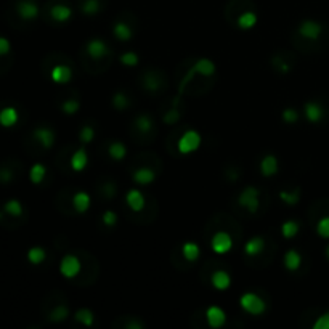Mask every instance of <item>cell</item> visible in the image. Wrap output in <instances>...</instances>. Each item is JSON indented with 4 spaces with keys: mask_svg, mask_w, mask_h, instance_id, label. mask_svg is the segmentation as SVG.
Masks as SVG:
<instances>
[{
    "mask_svg": "<svg viewBox=\"0 0 329 329\" xmlns=\"http://www.w3.org/2000/svg\"><path fill=\"white\" fill-rule=\"evenodd\" d=\"M238 203H239L241 207H244L249 214H257L259 207H260V191H259V188H256V186H246V188L239 193Z\"/></svg>",
    "mask_w": 329,
    "mask_h": 329,
    "instance_id": "cell-1",
    "label": "cell"
},
{
    "mask_svg": "<svg viewBox=\"0 0 329 329\" xmlns=\"http://www.w3.org/2000/svg\"><path fill=\"white\" fill-rule=\"evenodd\" d=\"M239 305L243 307V309L250 313V315H262L263 312L267 310V303L265 300H263L259 294L256 292H246L241 295V299H239Z\"/></svg>",
    "mask_w": 329,
    "mask_h": 329,
    "instance_id": "cell-2",
    "label": "cell"
},
{
    "mask_svg": "<svg viewBox=\"0 0 329 329\" xmlns=\"http://www.w3.org/2000/svg\"><path fill=\"white\" fill-rule=\"evenodd\" d=\"M201 143H203V138L199 135V132L186 130L185 134L180 137L177 148H179L180 155H191V153H194L197 148L201 146Z\"/></svg>",
    "mask_w": 329,
    "mask_h": 329,
    "instance_id": "cell-3",
    "label": "cell"
},
{
    "mask_svg": "<svg viewBox=\"0 0 329 329\" xmlns=\"http://www.w3.org/2000/svg\"><path fill=\"white\" fill-rule=\"evenodd\" d=\"M82 270V263H81V259L74 254H68L61 259V263H60V271L61 275L66 278V280H72L75 278L81 273Z\"/></svg>",
    "mask_w": 329,
    "mask_h": 329,
    "instance_id": "cell-4",
    "label": "cell"
},
{
    "mask_svg": "<svg viewBox=\"0 0 329 329\" xmlns=\"http://www.w3.org/2000/svg\"><path fill=\"white\" fill-rule=\"evenodd\" d=\"M297 32L300 34V37L307 39V40H318L323 34V26L318 23V21L313 19H303L302 23L297 28Z\"/></svg>",
    "mask_w": 329,
    "mask_h": 329,
    "instance_id": "cell-5",
    "label": "cell"
},
{
    "mask_svg": "<svg viewBox=\"0 0 329 329\" xmlns=\"http://www.w3.org/2000/svg\"><path fill=\"white\" fill-rule=\"evenodd\" d=\"M211 247L215 254L223 256L233 249V238L230 236L226 232H217L211 239Z\"/></svg>",
    "mask_w": 329,
    "mask_h": 329,
    "instance_id": "cell-6",
    "label": "cell"
},
{
    "mask_svg": "<svg viewBox=\"0 0 329 329\" xmlns=\"http://www.w3.org/2000/svg\"><path fill=\"white\" fill-rule=\"evenodd\" d=\"M109 52H111V50H109L108 43L103 39L95 37V39L87 42V53H89V57L92 60H95V61L103 60L105 57H108Z\"/></svg>",
    "mask_w": 329,
    "mask_h": 329,
    "instance_id": "cell-7",
    "label": "cell"
},
{
    "mask_svg": "<svg viewBox=\"0 0 329 329\" xmlns=\"http://www.w3.org/2000/svg\"><path fill=\"white\" fill-rule=\"evenodd\" d=\"M36 141H39V145L43 149H50L55 145V140H57V135H55V130L47 127V125H42L34 129V134H32Z\"/></svg>",
    "mask_w": 329,
    "mask_h": 329,
    "instance_id": "cell-8",
    "label": "cell"
},
{
    "mask_svg": "<svg viewBox=\"0 0 329 329\" xmlns=\"http://www.w3.org/2000/svg\"><path fill=\"white\" fill-rule=\"evenodd\" d=\"M206 320H207V324H209L211 327L218 329V327H222L226 323V313L220 309V307L211 305L209 309L206 310Z\"/></svg>",
    "mask_w": 329,
    "mask_h": 329,
    "instance_id": "cell-9",
    "label": "cell"
},
{
    "mask_svg": "<svg viewBox=\"0 0 329 329\" xmlns=\"http://www.w3.org/2000/svg\"><path fill=\"white\" fill-rule=\"evenodd\" d=\"M125 203L134 212H141L145 209L146 199H145V194L141 193L138 188H132L125 194Z\"/></svg>",
    "mask_w": 329,
    "mask_h": 329,
    "instance_id": "cell-10",
    "label": "cell"
},
{
    "mask_svg": "<svg viewBox=\"0 0 329 329\" xmlns=\"http://www.w3.org/2000/svg\"><path fill=\"white\" fill-rule=\"evenodd\" d=\"M280 170V162L275 155H265L260 161V173L263 177H275Z\"/></svg>",
    "mask_w": 329,
    "mask_h": 329,
    "instance_id": "cell-11",
    "label": "cell"
},
{
    "mask_svg": "<svg viewBox=\"0 0 329 329\" xmlns=\"http://www.w3.org/2000/svg\"><path fill=\"white\" fill-rule=\"evenodd\" d=\"M303 113H305V117L309 119V122L318 124V122H321L324 117V108L318 102H309L303 106Z\"/></svg>",
    "mask_w": 329,
    "mask_h": 329,
    "instance_id": "cell-12",
    "label": "cell"
},
{
    "mask_svg": "<svg viewBox=\"0 0 329 329\" xmlns=\"http://www.w3.org/2000/svg\"><path fill=\"white\" fill-rule=\"evenodd\" d=\"M52 81L57 84H68L72 79V69L66 64H57L53 66V69L50 71Z\"/></svg>",
    "mask_w": 329,
    "mask_h": 329,
    "instance_id": "cell-13",
    "label": "cell"
},
{
    "mask_svg": "<svg viewBox=\"0 0 329 329\" xmlns=\"http://www.w3.org/2000/svg\"><path fill=\"white\" fill-rule=\"evenodd\" d=\"M50 16L57 21V23H68L72 18V8L69 5L58 4L50 8Z\"/></svg>",
    "mask_w": 329,
    "mask_h": 329,
    "instance_id": "cell-14",
    "label": "cell"
},
{
    "mask_svg": "<svg viewBox=\"0 0 329 329\" xmlns=\"http://www.w3.org/2000/svg\"><path fill=\"white\" fill-rule=\"evenodd\" d=\"M193 71H194V74L204 75V78H212V75L215 74V71H217V66L209 58H201V60H197L194 63Z\"/></svg>",
    "mask_w": 329,
    "mask_h": 329,
    "instance_id": "cell-15",
    "label": "cell"
},
{
    "mask_svg": "<svg viewBox=\"0 0 329 329\" xmlns=\"http://www.w3.org/2000/svg\"><path fill=\"white\" fill-rule=\"evenodd\" d=\"M211 283L217 291H226L230 288V284H232V278H230L228 271L215 270L211 276Z\"/></svg>",
    "mask_w": 329,
    "mask_h": 329,
    "instance_id": "cell-16",
    "label": "cell"
},
{
    "mask_svg": "<svg viewBox=\"0 0 329 329\" xmlns=\"http://www.w3.org/2000/svg\"><path fill=\"white\" fill-rule=\"evenodd\" d=\"M164 84H166V81H164L162 74H159V72H148L143 79V87L148 92H153V93L161 90Z\"/></svg>",
    "mask_w": 329,
    "mask_h": 329,
    "instance_id": "cell-17",
    "label": "cell"
},
{
    "mask_svg": "<svg viewBox=\"0 0 329 329\" xmlns=\"http://www.w3.org/2000/svg\"><path fill=\"white\" fill-rule=\"evenodd\" d=\"M90 204H92V199H90V194L85 193V191H78L74 196H72V207L79 214H85L87 211L90 209Z\"/></svg>",
    "mask_w": 329,
    "mask_h": 329,
    "instance_id": "cell-18",
    "label": "cell"
},
{
    "mask_svg": "<svg viewBox=\"0 0 329 329\" xmlns=\"http://www.w3.org/2000/svg\"><path fill=\"white\" fill-rule=\"evenodd\" d=\"M263 249H265V239L262 236H254L244 244V254L249 257H256V256L262 254Z\"/></svg>",
    "mask_w": 329,
    "mask_h": 329,
    "instance_id": "cell-19",
    "label": "cell"
},
{
    "mask_svg": "<svg viewBox=\"0 0 329 329\" xmlns=\"http://www.w3.org/2000/svg\"><path fill=\"white\" fill-rule=\"evenodd\" d=\"M132 179H134L137 185H149L156 180V172L149 167H140L134 172Z\"/></svg>",
    "mask_w": 329,
    "mask_h": 329,
    "instance_id": "cell-20",
    "label": "cell"
},
{
    "mask_svg": "<svg viewBox=\"0 0 329 329\" xmlns=\"http://www.w3.org/2000/svg\"><path fill=\"white\" fill-rule=\"evenodd\" d=\"M87 164H89V156H87V151L84 148H79L78 151H74V155L71 156V167L75 172H82Z\"/></svg>",
    "mask_w": 329,
    "mask_h": 329,
    "instance_id": "cell-21",
    "label": "cell"
},
{
    "mask_svg": "<svg viewBox=\"0 0 329 329\" xmlns=\"http://www.w3.org/2000/svg\"><path fill=\"white\" fill-rule=\"evenodd\" d=\"M302 265V256L295 249L288 250L284 254V267L289 271H297Z\"/></svg>",
    "mask_w": 329,
    "mask_h": 329,
    "instance_id": "cell-22",
    "label": "cell"
},
{
    "mask_svg": "<svg viewBox=\"0 0 329 329\" xmlns=\"http://www.w3.org/2000/svg\"><path fill=\"white\" fill-rule=\"evenodd\" d=\"M113 34L117 40L127 42L134 37V31H132V28L127 23H124V21H117V23L113 26Z\"/></svg>",
    "mask_w": 329,
    "mask_h": 329,
    "instance_id": "cell-23",
    "label": "cell"
},
{
    "mask_svg": "<svg viewBox=\"0 0 329 329\" xmlns=\"http://www.w3.org/2000/svg\"><path fill=\"white\" fill-rule=\"evenodd\" d=\"M134 124L140 134H149V132L155 129V120H153V117L146 113L138 114L134 120Z\"/></svg>",
    "mask_w": 329,
    "mask_h": 329,
    "instance_id": "cell-24",
    "label": "cell"
},
{
    "mask_svg": "<svg viewBox=\"0 0 329 329\" xmlns=\"http://www.w3.org/2000/svg\"><path fill=\"white\" fill-rule=\"evenodd\" d=\"M16 10L23 19H34L39 15V7L32 2H19L16 5Z\"/></svg>",
    "mask_w": 329,
    "mask_h": 329,
    "instance_id": "cell-25",
    "label": "cell"
},
{
    "mask_svg": "<svg viewBox=\"0 0 329 329\" xmlns=\"http://www.w3.org/2000/svg\"><path fill=\"white\" fill-rule=\"evenodd\" d=\"M16 122H18V111L15 108L8 106V108H4L2 111H0V125L13 127Z\"/></svg>",
    "mask_w": 329,
    "mask_h": 329,
    "instance_id": "cell-26",
    "label": "cell"
},
{
    "mask_svg": "<svg viewBox=\"0 0 329 329\" xmlns=\"http://www.w3.org/2000/svg\"><path fill=\"white\" fill-rule=\"evenodd\" d=\"M236 24L239 29H252L256 24H257V15L254 12H244V13H241L236 19Z\"/></svg>",
    "mask_w": 329,
    "mask_h": 329,
    "instance_id": "cell-27",
    "label": "cell"
},
{
    "mask_svg": "<svg viewBox=\"0 0 329 329\" xmlns=\"http://www.w3.org/2000/svg\"><path fill=\"white\" fill-rule=\"evenodd\" d=\"M182 256L188 262H196L201 256V249L196 243H193V241H188V243H185L182 247Z\"/></svg>",
    "mask_w": 329,
    "mask_h": 329,
    "instance_id": "cell-28",
    "label": "cell"
},
{
    "mask_svg": "<svg viewBox=\"0 0 329 329\" xmlns=\"http://www.w3.org/2000/svg\"><path fill=\"white\" fill-rule=\"evenodd\" d=\"M108 155L114 161H122L127 156V148L124 143H120V141H113V143L108 146Z\"/></svg>",
    "mask_w": 329,
    "mask_h": 329,
    "instance_id": "cell-29",
    "label": "cell"
},
{
    "mask_svg": "<svg viewBox=\"0 0 329 329\" xmlns=\"http://www.w3.org/2000/svg\"><path fill=\"white\" fill-rule=\"evenodd\" d=\"M69 316V309L66 305H57L55 309L50 312V315H48V320L52 321V323H61V321H64L66 318Z\"/></svg>",
    "mask_w": 329,
    "mask_h": 329,
    "instance_id": "cell-30",
    "label": "cell"
},
{
    "mask_svg": "<svg viewBox=\"0 0 329 329\" xmlns=\"http://www.w3.org/2000/svg\"><path fill=\"white\" fill-rule=\"evenodd\" d=\"M75 321H79L81 324H84V326H87V327H90V326H93V323H95V315H93V312L92 310H89V309H81V310H78L75 312Z\"/></svg>",
    "mask_w": 329,
    "mask_h": 329,
    "instance_id": "cell-31",
    "label": "cell"
},
{
    "mask_svg": "<svg viewBox=\"0 0 329 329\" xmlns=\"http://www.w3.org/2000/svg\"><path fill=\"white\" fill-rule=\"evenodd\" d=\"M280 199L288 206H295L300 201V188H295L291 191H286V190L280 191Z\"/></svg>",
    "mask_w": 329,
    "mask_h": 329,
    "instance_id": "cell-32",
    "label": "cell"
},
{
    "mask_svg": "<svg viewBox=\"0 0 329 329\" xmlns=\"http://www.w3.org/2000/svg\"><path fill=\"white\" fill-rule=\"evenodd\" d=\"M299 230H300V226L295 220H286L281 225V235L286 239H292L295 235L299 233Z\"/></svg>",
    "mask_w": 329,
    "mask_h": 329,
    "instance_id": "cell-33",
    "label": "cell"
},
{
    "mask_svg": "<svg viewBox=\"0 0 329 329\" xmlns=\"http://www.w3.org/2000/svg\"><path fill=\"white\" fill-rule=\"evenodd\" d=\"M47 175V169L45 166H42V164H34V166L31 167V172H29V179L32 183L39 185L43 179H45Z\"/></svg>",
    "mask_w": 329,
    "mask_h": 329,
    "instance_id": "cell-34",
    "label": "cell"
},
{
    "mask_svg": "<svg viewBox=\"0 0 329 329\" xmlns=\"http://www.w3.org/2000/svg\"><path fill=\"white\" fill-rule=\"evenodd\" d=\"M79 109H81V102L75 100V98H69V100L61 103V111L66 116H74L75 113H79Z\"/></svg>",
    "mask_w": 329,
    "mask_h": 329,
    "instance_id": "cell-35",
    "label": "cell"
},
{
    "mask_svg": "<svg viewBox=\"0 0 329 329\" xmlns=\"http://www.w3.org/2000/svg\"><path fill=\"white\" fill-rule=\"evenodd\" d=\"M4 211L10 217H21V215H23V206H21V203L18 199H10L4 206Z\"/></svg>",
    "mask_w": 329,
    "mask_h": 329,
    "instance_id": "cell-36",
    "label": "cell"
},
{
    "mask_svg": "<svg viewBox=\"0 0 329 329\" xmlns=\"http://www.w3.org/2000/svg\"><path fill=\"white\" fill-rule=\"evenodd\" d=\"M45 257H47V252L42 247H31L28 252V259L31 263H34V265H40V263L45 260Z\"/></svg>",
    "mask_w": 329,
    "mask_h": 329,
    "instance_id": "cell-37",
    "label": "cell"
},
{
    "mask_svg": "<svg viewBox=\"0 0 329 329\" xmlns=\"http://www.w3.org/2000/svg\"><path fill=\"white\" fill-rule=\"evenodd\" d=\"M113 106L117 109V111H124V109L129 108L130 105V100H129V96L124 93V92H117L113 95V100H111Z\"/></svg>",
    "mask_w": 329,
    "mask_h": 329,
    "instance_id": "cell-38",
    "label": "cell"
},
{
    "mask_svg": "<svg viewBox=\"0 0 329 329\" xmlns=\"http://www.w3.org/2000/svg\"><path fill=\"white\" fill-rule=\"evenodd\" d=\"M100 10H102V5H100L98 0H85V2L82 4V7H81V12L84 15H87V16H93V15H96L98 12H100Z\"/></svg>",
    "mask_w": 329,
    "mask_h": 329,
    "instance_id": "cell-39",
    "label": "cell"
},
{
    "mask_svg": "<svg viewBox=\"0 0 329 329\" xmlns=\"http://www.w3.org/2000/svg\"><path fill=\"white\" fill-rule=\"evenodd\" d=\"M316 233L324 239H329V215L321 217L316 223Z\"/></svg>",
    "mask_w": 329,
    "mask_h": 329,
    "instance_id": "cell-40",
    "label": "cell"
},
{
    "mask_svg": "<svg viewBox=\"0 0 329 329\" xmlns=\"http://www.w3.org/2000/svg\"><path fill=\"white\" fill-rule=\"evenodd\" d=\"M119 61L122 63L124 66H129V68H132V66H137L140 58H138V55L134 53V52H127V53H122L119 57Z\"/></svg>",
    "mask_w": 329,
    "mask_h": 329,
    "instance_id": "cell-41",
    "label": "cell"
},
{
    "mask_svg": "<svg viewBox=\"0 0 329 329\" xmlns=\"http://www.w3.org/2000/svg\"><path fill=\"white\" fill-rule=\"evenodd\" d=\"M281 117L286 124H295L299 120V113H297V109H294V108H286V109H283Z\"/></svg>",
    "mask_w": 329,
    "mask_h": 329,
    "instance_id": "cell-42",
    "label": "cell"
},
{
    "mask_svg": "<svg viewBox=\"0 0 329 329\" xmlns=\"http://www.w3.org/2000/svg\"><path fill=\"white\" fill-rule=\"evenodd\" d=\"M95 138V129L92 125H84L81 129V134H79V140L82 143H90Z\"/></svg>",
    "mask_w": 329,
    "mask_h": 329,
    "instance_id": "cell-43",
    "label": "cell"
},
{
    "mask_svg": "<svg viewBox=\"0 0 329 329\" xmlns=\"http://www.w3.org/2000/svg\"><path fill=\"white\" fill-rule=\"evenodd\" d=\"M102 220H103L105 226L113 228V226H116V223H117V214H116L114 211H106V212L103 214V217H102Z\"/></svg>",
    "mask_w": 329,
    "mask_h": 329,
    "instance_id": "cell-44",
    "label": "cell"
},
{
    "mask_svg": "<svg viewBox=\"0 0 329 329\" xmlns=\"http://www.w3.org/2000/svg\"><path fill=\"white\" fill-rule=\"evenodd\" d=\"M313 329H329V312L316 318V321L313 323Z\"/></svg>",
    "mask_w": 329,
    "mask_h": 329,
    "instance_id": "cell-45",
    "label": "cell"
},
{
    "mask_svg": "<svg viewBox=\"0 0 329 329\" xmlns=\"http://www.w3.org/2000/svg\"><path fill=\"white\" fill-rule=\"evenodd\" d=\"M179 119H180V113L177 111V109H170V111H169L166 116H164V122H166V124H170V125H172V124L177 122Z\"/></svg>",
    "mask_w": 329,
    "mask_h": 329,
    "instance_id": "cell-46",
    "label": "cell"
},
{
    "mask_svg": "<svg viewBox=\"0 0 329 329\" xmlns=\"http://www.w3.org/2000/svg\"><path fill=\"white\" fill-rule=\"evenodd\" d=\"M13 179V170H10L8 167H0V182L8 183Z\"/></svg>",
    "mask_w": 329,
    "mask_h": 329,
    "instance_id": "cell-47",
    "label": "cell"
},
{
    "mask_svg": "<svg viewBox=\"0 0 329 329\" xmlns=\"http://www.w3.org/2000/svg\"><path fill=\"white\" fill-rule=\"evenodd\" d=\"M10 52V42L5 37H0V57Z\"/></svg>",
    "mask_w": 329,
    "mask_h": 329,
    "instance_id": "cell-48",
    "label": "cell"
},
{
    "mask_svg": "<svg viewBox=\"0 0 329 329\" xmlns=\"http://www.w3.org/2000/svg\"><path fill=\"white\" fill-rule=\"evenodd\" d=\"M326 257H327V259H329V246H327V247H326Z\"/></svg>",
    "mask_w": 329,
    "mask_h": 329,
    "instance_id": "cell-49",
    "label": "cell"
}]
</instances>
